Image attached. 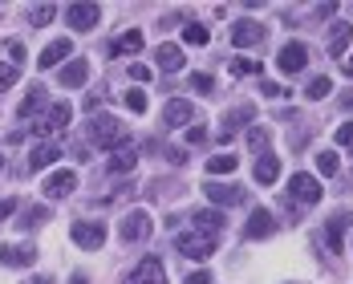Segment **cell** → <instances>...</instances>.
Returning a JSON list of instances; mask_svg holds the SVG:
<instances>
[{
    "label": "cell",
    "mask_w": 353,
    "mask_h": 284,
    "mask_svg": "<svg viewBox=\"0 0 353 284\" xmlns=\"http://www.w3.org/2000/svg\"><path fill=\"white\" fill-rule=\"evenodd\" d=\"M208 171L212 175H232L236 171V159L232 154H215V159H208Z\"/></svg>",
    "instance_id": "obj_30"
},
{
    "label": "cell",
    "mask_w": 353,
    "mask_h": 284,
    "mask_svg": "<svg viewBox=\"0 0 353 284\" xmlns=\"http://www.w3.org/2000/svg\"><path fill=\"white\" fill-rule=\"evenodd\" d=\"M134 163H139V159H134V150H126V146H122V150L110 159V171H114V175H126V171H134Z\"/></svg>",
    "instance_id": "obj_26"
},
{
    "label": "cell",
    "mask_w": 353,
    "mask_h": 284,
    "mask_svg": "<svg viewBox=\"0 0 353 284\" xmlns=\"http://www.w3.org/2000/svg\"><path fill=\"white\" fill-rule=\"evenodd\" d=\"M264 41V29L256 25V21H236V29H232V45L236 49H252V45H260Z\"/></svg>",
    "instance_id": "obj_16"
},
{
    "label": "cell",
    "mask_w": 353,
    "mask_h": 284,
    "mask_svg": "<svg viewBox=\"0 0 353 284\" xmlns=\"http://www.w3.org/2000/svg\"><path fill=\"white\" fill-rule=\"evenodd\" d=\"M126 110L130 114H146V94L142 90H126Z\"/></svg>",
    "instance_id": "obj_36"
},
{
    "label": "cell",
    "mask_w": 353,
    "mask_h": 284,
    "mask_svg": "<svg viewBox=\"0 0 353 284\" xmlns=\"http://www.w3.org/2000/svg\"><path fill=\"white\" fill-rule=\"evenodd\" d=\"M70 118H73V106H70V102H53V106H49V118H45L41 126H33L37 139H49L53 130H65V126H70Z\"/></svg>",
    "instance_id": "obj_8"
},
{
    "label": "cell",
    "mask_w": 353,
    "mask_h": 284,
    "mask_svg": "<svg viewBox=\"0 0 353 284\" xmlns=\"http://www.w3.org/2000/svg\"><path fill=\"white\" fill-rule=\"evenodd\" d=\"M70 236H73V244L85 248V252H98L106 244V227H102V223H90V219H77L70 227Z\"/></svg>",
    "instance_id": "obj_2"
},
{
    "label": "cell",
    "mask_w": 353,
    "mask_h": 284,
    "mask_svg": "<svg viewBox=\"0 0 353 284\" xmlns=\"http://www.w3.org/2000/svg\"><path fill=\"white\" fill-rule=\"evenodd\" d=\"M130 77H134V81H146V77H150V70H146V65H130Z\"/></svg>",
    "instance_id": "obj_42"
},
{
    "label": "cell",
    "mask_w": 353,
    "mask_h": 284,
    "mask_svg": "<svg viewBox=\"0 0 353 284\" xmlns=\"http://www.w3.org/2000/svg\"><path fill=\"white\" fill-rule=\"evenodd\" d=\"M41 106H45V90H41V85H33V90H29V98L21 102V110H17V114H21V118H29V114H37Z\"/></svg>",
    "instance_id": "obj_27"
},
{
    "label": "cell",
    "mask_w": 353,
    "mask_h": 284,
    "mask_svg": "<svg viewBox=\"0 0 353 284\" xmlns=\"http://www.w3.org/2000/svg\"><path fill=\"white\" fill-rule=\"evenodd\" d=\"M337 146L353 150V122H341V126H337Z\"/></svg>",
    "instance_id": "obj_37"
},
{
    "label": "cell",
    "mask_w": 353,
    "mask_h": 284,
    "mask_svg": "<svg viewBox=\"0 0 353 284\" xmlns=\"http://www.w3.org/2000/svg\"><path fill=\"white\" fill-rule=\"evenodd\" d=\"M90 81V61H70L65 70H61V85L65 90H77V85H85Z\"/></svg>",
    "instance_id": "obj_20"
},
{
    "label": "cell",
    "mask_w": 353,
    "mask_h": 284,
    "mask_svg": "<svg viewBox=\"0 0 353 284\" xmlns=\"http://www.w3.org/2000/svg\"><path fill=\"white\" fill-rule=\"evenodd\" d=\"M53 17H57L53 4H37V8H29V21H33V25H49Z\"/></svg>",
    "instance_id": "obj_34"
},
{
    "label": "cell",
    "mask_w": 353,
    "mask_h": 284,
    "mask_svg": "<svg viewBox=\"0 0 353 284\" xmlns=\"http://www.w3.org/2000/svg\"><path fill=\"white\" fill-rule=\"evenodd\" d=\"M350 41H353V25H333V33H329V53H333V57H345Z\"/></svg>",
    "instance_id": "obj_21"
},
{
    "label": "cell",
    "mask_w": 353,
    "mask_h": 284,
    "mask_svg": "<svg viewBox=\"0 0 353 284\" xmlns=\"http://www.w3.org/2000/svg\"><path fill=\"white\" fill-rule=\"evenodd\" d=\"M61 159V146L57 142H37L33 150H29V171H45V167H53Z\"/></svg>",
    "instance_id": "obj_14"
},
{
    "label": "cell",
    "mask_w": 353,
    "mask_h": 284,
    "mask_svg": "<svg viewBox=\"0 0 353 284\" xmlns=\"http://www.w3.org/2000/svg\"><path fill=\"white\" fill-rule=\"evenodd\" d=\"M191 90H203V94H208V90H215V81L208 73H195V77H191Z\"/></svg>",
    "instance_id": "obj_39"
},
{
    "label": "cell",
    "mask_w": 353,
    "mask_h": 284,
    "mask_svg": "<svg viewBox=\"0 0 353 284\" xmlns=\"http://www.w3.org/2000/svg\"><path fill=\"white\" fill-rule=\"evenodd\" d=\"M248 240H268L272 232H276V219H272V212H264V207H256L252 212V219H248Z\"/></svg>",
    "instance_id": "obj_15"
},
{
    "label": "cell",
    "mask_w": 353,
    "mask_h": 284,
    "mask_svg": "<svg viewBox=\"0 0 353 284\" xmlns=\"http://www.w3.org/2000/svg\"><path fill=\"white\" fill-rule=\"evenodd\" d=\"M252 175H256V183L272 187V183L281 179V159H276V154H260V159H256V171H252Z\"/></svg>",
    "instance_id": "obj_18"
},
{
    "label": "cell",
    "mask_w": 353,
    "mask_h": 284,
    "mask_svg": "<svg viewBox=\"0 0 353 284\" xmlns=\"http://www.w3.org/2000/svg\"><path fill=\"white\" fill-rule=\"evenodd\" d=\"M350 223H353L350 212H337L329 223H325V244H329V252H333V256L345 248V232H350Z\"/></svg>",
    "instance_id": "obj_9"
},
{
    "label": "cell",
    "mask_w": 353,
    "mask_h": 284,
    "mask_svg": "<svg viewBox=\"0 0 353 284\" xmlns=\"http://www.w3.org/2000/svg\"><path fill=\"white\" fill-rule=\"evenodd\" d=\"M183 41H187V45H208V29L191 21V25H183Z\"/></svg>",
    "instance_id": "obj_33"
},
{
    "label": "cell",
    "mask_w": 353,
    "mask_h": 284,
    "mask_svg": "<svg viewBox=\"0 0 353 284\" xmlns=\"http://www.w3.org/2000/svg\"><path fill=\"white\" fill-rule=\"evenodd\" d=\"M70 57H73V45L61 37V41H49V45L41 49L37 65H41V70H57V65H61V61H70Z\"/></svg>",
    "instance_id": "obj_11"
},
{
    "label": "cell",
    "mask_w": 353,
    "mask_h": 284,
    "mask_svg": "<svg viewBox=\"0 0 353 284\" xmlns=\"http://www.w3.org/2000/svg\"><path fill=\"white\" fill-rule=\"evenodd\" d=\"M219 227H223V215L219 212H195V232H203V236H212L215 240Z\"/></svg>",
    "instance_id": "obj_24"
},
{
    "label": "cell",
    "mask_w": 353,
    "mask_h": 284,
    "mask_svg": "<svg viewBox=\"0 0 353 284\" xmlns=\"http://www.w3.org/2000/svg\"><path fill=\"white\" fill-rule=\"evenodd\" d=\"M73 191H77V175L73 171H53V175L45 179V195L49 199H65Z\"/></svg>",
    "instance_id": "obj_13"
},
{
    "label": "cell",
    "mask_w": 353,
    "mask_h": 284,
    "mask_svg": "<svg viewBox=\"0 0 353 284\" xmlns=\"http://www.w3.org/2000/svg\"><path fill=\"white\" fill-rule=\"evenodd\" d=\"M325 94H333V81H329V77H313L309 90H305V98H313V102H321Z\"/></svg>",
    "instance_id": "obj_31"
},
{
    "label": "cell",
    "mask_w": 353,
    "mask_h": 284,
    "mask_svg": "<svg viewBox=\"0 0 353 284\" xmlns=\"http://www.w3.org/2000/svg\"><path fill=\"white\" fill-rule=\"evenodd\" d=\"M175 248L183 252V256H191V260H208L215 252V240L212 236H203V232H183L175 240Z\"/></svg>",
    "instance_id": "obj_4"
},
{
    "label": "cell",
    "mask_w": 353,
    "mask_h": 284,
    "mask_svg": "<svg viewBox=\"0 0 353 284\" xmlns=\"http://www.w3.org/2000/svg\"><path fill=\"white\" fill-rule=\"evenodd\" d=\"M288 195H292V203L313 207V203H321V183L313 175H292V183H288Z\"/></svg>",
    "instance_id": "obj_5"
},
{
    "label": "cell",
    "mask_w": 353,
    "mask_h": 284,
    "mask_svg": "<svg viewBox=\"0 0 353 284\" xmlns=\"http://www.w3.org/2000/svg\"><path fill=\"white\" fill-rule=\"evenodd\" d=\"M17 77H21V70H17L12 61H0V90H12Z\"/></svg>",
    "instance_id": "obj_35"
},
{
    "label": "cell",
    "mask_w": 353,
    "mask_h": 284,
    "mask_svg": "<svg viewBox=\"0 0 353 284\" xmlns=\"http://www.w3.org/2000/svg\"><path fill=\"white\" fill-rule=\"evenodd\" d=\"M276 65H281V73H301L309 65V49H305L301 41H288L281 49V57H276Z\"/></svg>",
    "instance_id": "obj_10"
},
{
    "label": "cell",
    "mask_w": 353,
    "mask_h": 284,
    "mask_svg": "<svg viewBox=\"0 0 353 284\" xmlns=\"http://www.w3.org/2000/svg\"><path fill=\"white\" fill-rule=\"evenodd\" d=\"M12 207H17V203H12V199H4V203H0V219H4V215L12 212Z\"/></svg>",
    "instance_id": "obj_45"
},
{
    "label": "cell",
    "mask_w": 353,
    "mask_h": 284,
    "mask_svg": "<svg viewBox=\"0 0 353 284\" xmlns=\"http://www.w3.org/2000/svg\"><path fill=\"white\" fill-rule=\"evenodd\" d=\"M37 260L33 248H0V264H8V268H29Z\"/></svg>",
    "instance_id": "obj_22"
},
{
    "label": "cell",
    "mask_w": 353,
    "mask_h": 284,
    "mask_svg": "<svg viewBox=\"0 0 353 284\" xmlns=\"http://www.w3.org/2000/svg\"><path fill=\"white\" fill-rule=\"evenodd\" d=\"M65 21H70V29H77V33H90V29H98L102 8H98V4H85V0H77V4L65 8Z\"/></svg>",
    "instance_id": "obj_3"
},
{
    "label": "cell",
    "mask_w": 353,
    "mask_h": 284,
    "mask_svg": "<svg viewBox=\"0 0 353 284\" xmlns=\"http://www.w3.org/2000/svg\"><path fill=\"white\" fill-rule=\"evenodd\" d=\"M187 284H212V276H208V272L199 268V272H191V276H187Z\"/></svg>",
    "instance_id": "obj_41"
},
{
    "label": "cell",
    "mask_w": 353,
    "mask_h": 284,
    "mask_svg": "<svg viewBox=\"0 0 353 284\" xmlns=\"http://www.w3.org/2000/svg\"><path fill=\"white\" fill-rule=\"evenodd\" d=\"M317 171L325 179H333L337 171H341V163H337V154H333V150H321V154H317Z\"/></svg>",
    "instance_id": "obj_29"
},
{
    "label": "cell",
    "mask_w": 353,
    "mask_h": 284,
    "mask_svg": "<svg viewBox=\"0 0 353 284\" xmlns=\"http://www.w3.org/2000/svg\"><path fill=\"white\" fill-rule=\"evenodd\" d=\"M154 61H159V70L179 73L183 70V49H179V45H159V49H154Z\"/></svg>",
    "instance_id": "obj_19"
},
{
    "label": "cell",
    "mask_w": 353,
    "mask_h": 284,
    "mask_svg": "<svg viewBox=\"0 0 353 284\" xmlns=\"http://www.w3.org/2000/svg\"><path fill=\"white\" fill-rule=\"evenodd\" d=\"M268 139H272V134H268V126H252V130H248V146H252V150H260V154H268Z\"/></svg>",
    "instance_id": "obj_28"
},
{
    "label": "cell",
    "mask_w": 353,
    "mask_h": 284,
    "mask_svg": "<svg viewBox=\"0 0 353 284\" xmlns=\"http://www.w3.org/2000/svg\"><path fill=\"white\" fill-rule=\"evenodd\" d=\"M118 232H122V240H126V244H142V240L154 232V223H150V215H146V212H130L126 219H122V227H118Z\"/></svg>",
    "instance_id": "obj_6"
},
{
    "label": "cell",
    "mask_w": 353,
    "mask_h": 284,
    "mask_svg": "<svg viewBox=\"0 0 353 284\" xmlns=\"http://www.w3.org/2000/svg\"><path fill=\"white\" fill-rule=\"evenodd\" d=\"M260 90H264V94H268V98H281V85H276V81H264V85H260Z\"/></svg>",
    "instance_id": "obj_43"
},
{
    "label": "cell",
    "mask_w": 353,
    "mask_h": 284,
    "mask_svg": "<svg viewBox=\"0 0 353 284\" xmlns=\"http://www.w3.org/2000/svg\"><path fill=\"white\" fill-rule=\"evenodd\" d=\"M49 219V207H25L21 212V227H37V223H45Z\"/></svg>",
    "instance_id": "obj_32"
},
{
    "label": "cell",
    "mask_w": 353,
    "mask_h": 284,
    "mask_svg": "<svg viewBox=\"0 0 353 284\" xmlns=\"http://www.w3.org/2000/svg\"><path fill=\"white\" fill-rule=\"evenodd\" d=\"M232 70H236V73H260V61H248V57H236V61H232Z\"/></svg>",
    "instance_id": "obj_38"
},
{
    "label": "cell",
    "mask_w": 353,
    "mask_h": 284,
    "mask_svg": "<svg viewBox=\"0 0 353 284\" xmlns=\"http://www.w3.org/2000/svg\"><path fill=\"white\" fill-rule=\"evenodd\" d=\"M139 49H142V33H139V29H130V33H122L118 41H114V53H118V57H126V53L134 57Z\"/></svg>",
    "instance_id": "obj_25"
},
{
    "label": "cell",
    "mask_w": 353,
    "mask_h": 284,
    "mask_svg": "<svg viewBox=\"0 0 353 284\" xmlns=\"http://www.w3.org/2000/svg\"><path fill=\"white\" fill-rule=\"evenodd\" d=\"M203 139H208V134H203L199 126H191V130H187V142H203Z\"/></svg>",
    "instance_id": "obj_44"
},
{
    "label": "cell",
    "mask_w": 353,
    "mask_h": 284,
    "mask_svg": "<svg viewBox=\"0 0 353 284\" xmlns=\"http://www.w3.org/2000/svg\"><path fill=\"white\" fill-rule=\"evenodd\" d=\"M203 195L212 199L215 207H236V203L244 199V191H240L236 183H208V187H203Z\"/></svg>",
    "instance_id": "obj_12"
},
{
    "label": "cell",
    "mask_w": 353,
    "mask_h": 284,
    "mask_svg": "<svg viewBox=\"0 0 353 284\" xmlns=\"http://www.w3.org/2000/svg\"><path fill=\"white\" fill-rule=\"evenodd\" d=\"M191 118H195V106H191V102H183V98L167 102V110H163V126H187Z\"/></svg>",
    "instance_id": "obj_17"
},
{
    "label": "cell",
    "mask_w": 353,
    "mask_h": 284,
    "mask_svg": "<svg viewBox=\"0 0 353 284\" xmlns=\"http://www.w3.org/2000/svg\"><path fill=\"white\" fill-rule=\"evenodd\" d=\"M90 139L98 142V146H106V150H122V146H126V126H122L118 118L102 114V118L90 122Z\"/></svg>",
    "instance_id": "obj_1"
},
{
    "label": "cell",
    "mask_w": 353,
    "mask_h": 284,
    "mask_svg": "<svg viewBox=\"0 0 353 284\" xmlns=\"http://www.w3.org/2000/svg\"><path fill=\"white\" fill-rule=\"evenodd\" d=\"M252 118V106H240V110H232V114H223V130H219V139L228 142L236 130H240V122H248Z\"/></svg>",
    "instance_id": "obj_23"
},
{
    "label": "cell",
    "mask_w": 353,
    "mask_h": 284,
    "mask_svg": "<svg viewBox=\"0 0 353 284\" xmlns=\"http://www.w3.org/2000/svg\"><path fill=\"white\" fill-rule=\"evenodd\" d=\"M130 284H167V268L159 256H142L139 268L130 272Z\"/></svg>",
    "instance_id": "obj_7"
},
{
    "label": "cell",
    "mask_w": 353,
    "mask_h": 284,
    "mask_svg": "<svg viewBox=\"0 0 353 284\" xmlns=\"http://www.w3.org/2000/svg\"><path fill=\"white\" fill-rule=\"evenodd\" d=\"M8 57H12V65H17V61H25V45H21V41H12V45H8Z\"/></svg>",
    "instance_id": "obj_40"
}]
</instances>
